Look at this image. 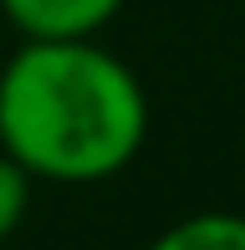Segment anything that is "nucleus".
I'll list each match as a JSON object with an SVG mask.
<instances>
[{
  "label": "nucleus",
  "instance_id": "obj_4",
  "mask_svg": "<svg viewBox=\"0 0 245 250\" xmlns=\"http://www.w3.org/2000/svg\"><path fill=\"white\" fill-rule=\"evenodd\" d=\"M26 209H31V174L0 148V240H10L20 230Z\"/></svg>",
  "mask_w": 245,
  "mask_h": 250
},
{
  "label": "nucleus",
  "instance_id": "obj_2",
  "mask_svg": "<svg viewBox=\"0 0 245 250\" xmlns=\"http://www.w3.org/2000/svg\"><path fill=\"white\" fill-rule=\"evenodd\" d=\"M128 0H0L5 21L26 41H82L97 36Z\"/></svg>",
  "mask_w": 245,
  "mask_h": 250
},
{
  "label": "nucleus",
  "instance_id": "obj_1",
  "mask_svg": "<svg viewBox=\"0 0 245 250\" xmlns=\"http://www.w3.org/2000/svg\"><path fill=\"white\" fill-rule=\"evenodd\" d=\"M148 97L133 66L82 41H26L0 72V148L31 179L97 184L138 158Z\"/></svg>",
  "mask_w": 245,
  "mask_h": 250
},
{
  "label": "nucleus",
  "instance_id": "obj_3",
  "mask_svg": "<svg viewBox=\"0 0 245 250\" xmlns=\"http://www.w3.org/2000/svg\"><path fill=\"white\" fill-rule=\"evenodd\" d=\"M148 250H245V214H230V209L184 214L163 235H153Z\"/></svg>",
  "mask_w": 245,
  "mask_h": 250
}]
</instances>
